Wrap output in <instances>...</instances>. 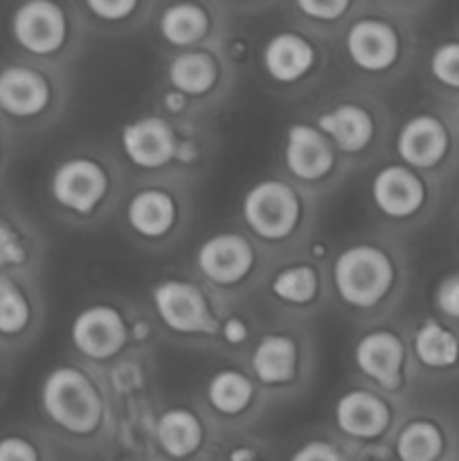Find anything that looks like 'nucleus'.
Segmentation results:
<instances>
[{
	"label": "nucleus",
	"mask_w": 459,
	"mask_h": 461,
	"mask_svg": "<svg viewBox=\"0 0 459 461\" xmlns=\"http://www.w3.org/2000/svg\"><path fill=\"white\" fill-rule=\"evenodd\" d=\"M40 410L50 423L70 435H90L102 426L104 399L88 374L54 367L40 383Z\"/></svg>",
	"instance_id": "f257e3e1"
},
{
	"label": "nucleus",
	"mask_w": 459,
	"mask_h": 461,
	"mask_svg": "<svg viewBox=\"0 0 459 461\" xmlns=\"http://www.w3.org/2000/svg\"><path fill=\"white\" fill-rule=\"evenodd\" d=\"M166 77L174 90L183 93L184 97H201L214 88L216 79H219V66H216L214 57L207 52H198V50H189V52L176 54L166 68Z\"/></svg>",
	"instance_id": "4be33fe9"
},
{
	"label": "nucleus",
	"mask_w": 459,
	"mask_h": 461,
	"mask_svg": "<svg viewBox=\"0 0 459 461\" xmlns=\"http://www.w3.org/2000/svg\"><path fill=\"white\" fill-rule=\"evenodd\" d=\"M70 340L86 358L111 360L129 342V327L115 306L93 304L72 320Z\"/></svg>",
	"instance_id": "6e6552de"
},
{
	"label": "nucleus",
	"mask_w": 459,
	"mask_h": 461,
	"mask_svg": "<svg viewBox=\"0 0 459 461\" xmlns=\"http://www.w3.org/2000/svg\"><path fill=\"white\" fill-rule=\"evenodd\" d=\"M291 461H345L338 453L336 446L328 441H309L292 453Z\"/></svg>",
	"instance_id": "f704fd0d"
},
{
	"label": "nucleus",
	"mask_w": 459,
	"mask_h": 461,
	"mask_svg": "<svg viewBox=\"0 0 459 461\" xmlns=\"http://www.w3.org/2000/svg\"><path fill=\"white\" fill-rule=\"evenodd\" d=\"M270 293L279 302L291 306H306L320 293L318 270L309 264H292L279 270L270 282Z\"/></svg>",
	"instance_id": "bb28decb"
},
{
	"label": "nucleus",
	"mask_w": 459,
	"mask_h": 461,
	"mask_svg": "<svg viewBox=\"0 0 459 461\" xmlns=\"http://www.w3.org/2000/svg\"><path fill=\"white\" fill-rule=\"evenodd\" d=\"M220 331H223V338L230 345H241L248 338V327L241 318H228L220 324Z\"/></svg>",
	"instance_id": "c9c22d12"
},
{
	"label": "nucleus",
	"mask_w": 459,
	"mask_h": 461,
	"mask_svg": "<svg viewBox=\"0 0 459 461\" xmlns=\"http://www.w3.org/2000/svg\"><path fill=\"white\" fill-rule=\"evenodd\" d=\"M178 207L171 194L162 189H140L126 205V221L130 230L144 239H160L174 230Z\"/></svg>",
	"instance_id": "6ab92c4d"
},
{
	"label": "nucleus",
	"mask_w": 459,
	"mask_h": 461,
	"mask_svg": "<svg viewBox=\"0 0 459 461\" xmlns=\"http://www.w3.org/2000/svg\"><path fill=\"white\" fill-rule=\"evenodd\" d=\"M255 399V385L246 374L237 369H220L207 383V401L212 410L225 417H237L246 412Z\"/></svg>",
	"instance_id": "b1692460"
},
{
	"label": "nucleus",
	"mask_w": 459,
	"mask_h": 461,
	"mask_svg": "<svg viewBox=\"0 0 459 461\" xmlns=\"http://www.w3.org/2000/svg\"><path fill=\"white\" fill-rule=\"evenodd\" d=\"M108 174L90 158H70L54 169L50 196L72 214H90L106 198Z\"/></svg>",
	"instance_id": "423d86ee"
},
{
	"label": "nucleus",
	"mask_w": 459,
	"mask_h": 461,
	"mask_svg": "<svg viewBox=\"0 0 459 461\" xmlns=\"http://www.w3.org/2000/svg\"><path fill=\"white\" fill-rule=\"evenodd\" d=\"M372 201L390 219L414 216L426 203V185L405 165H387L374 176Z\"/></svg>",
	"instance_id": "ddd939ff"
},
{
	"label": "nucleus",
	"mask_w": 459,
	"mask_h": 461,
	"mask_svg": "<svg viewBox=\"0 0 459 461\" xmlns=\"http://www.w3.org/2000/svg\"><path fill=\"white\" fill-rule=\"evenodd\" d=\"M196 266L207 282L216 286H237L255 266V250L241 234L220 232L202 241L196 252Z\"/></svg>",
	"instance_id": "1a4fd4ad"
},
{
	"label": "nucleus",
	"mask_w": 459,
	"mask_h": 461,
	"mask_svg": "<svg viewBox=\"0 0 459 461\" xmlns=\"http://www.w3.org/2000/svg\"><path fill=\"white\" fill-rule=\"evenodd\" d=\"M414 354L428 369H448L459 360V340L453 331L428 320L414 333Z\"/></svg>",
	"instance_id": "a878e982"
},
{
	"label": "nucleus",
	"mask_w": 459,
	"mask_h": 461,
	"mask_svg": "<svg viewBox=\"0 0 459 461\" xmlns=\"http://www.w3.org/2000/svg\"><path fill=\"white\" fill-rule=\"evenodd\" d=\"M88 12H93L99 21L117 23L129 18L138 9L135 0H88L86 3Z\"/></svg>",
	"instance_id": "473e14b6"
},
{
	"label": "nucleus",
	"mask_w": 459,
	"mask_h": 461,
	"mask_svg": "<svg viewBox=\"0 0 459 461\" xmlns=\"http://www.w3.org/2000/svg\"><path fill=\"white\" fill-rule=\"evenodd\" d=\"M356 367L363 376L381 385L382 390H399L403 381L405 347L392 331H372L363 336L354 351Z\"/></svg>",
	"instance_id": "f8f14e48"
},
{
	"label": "nucleus",
	"mask_w": 459,
	"mask_h": 461,
	"mask_svg": "<svg viewBox=\"0 0 459 461\" xmlns=\"http://www.w3.org/2000/svg\"><path fill=\"white\" fill-rule=\"evenodd\" d=\"M70 23L61 5L50 0H27L9 16V36L18 50L32 57H52L68 43Z\"/></svg>",
	"instance_id": "20e7f679"
},
{
	"label": "nucleus",
	"mask_w": 459,
	"mask_h": 461,
	"mask_svg": "<svg viewBox=\"0 0 459 461\" xmlns=\"http://www.w3.org/2000/svg\"><path fill=\"white\" fill-rule=\"evenodd\" d=\"M351 63L364 72H385L396 63L400 41L394 27L381 18H360L345 39Z\"/></svg>",
	"instance_id": "9b49d317"
},
{
	"label": "nucleus",
	"mask_w": 459,
	"mask_h": 461,
	"mask_svg": "<svg viewBox=\"0 0 459 461\" xmlns=\"http://www.w3.org/2000/svg\"><path fill=\"white\" fill-rule=\"evenodd\" d=\"M30 261V243L16 223L0 214V275H12Z\"/></svg>",
	"instance_id": "c85d7f7f"
},
{
	"label": "nucleus",
	"mask_w": 459,
	"mask_h": 461,
	"mask_svg": "<svg viewBox=\"0 0 459 461\" xmlns=\"http://www.w3.org/2000/svg\"><path fill=\"white\" fill-rule=\"evenodd\" d=\"M284 162L295 178L315 183L336 165L333 144L310 124H292L284 142Z\"/></svg>",
	"instance_id": "4468645a"
},
{
	"label": "nucleus",
	"mask_w": 459,
	"mask_h": 461,
	"mask_svg": "<svg viewBox=\"0 0 459 461\" xmlns=\"http://www.w3.org/2000/svg\"><path fill=\"white\" fill-rule=\"evenodd\" d=\"M457 115H459V106H457Z\"/></svg>",
	"instance_id": "4c0bfd02"
},
{
	"label": "nucleus",
	"mask_w": 459,
	"mask_h": 461,
	"mask_svg": "<svg viewBox=\"0 0 459 461\" xmlns=\"http://www.w3.org/2000/svg\"><path fill=\"white\" fill-rule=\"evenodd\" d=\"M153 306L166 329L180 336H210L216 320L201 288L183 279H165L153 286Z\"/></svg>",
	"instance_id": "39448f33"
},
{
	"label": "nucleus",
	"mask_w": 459,
	"mask_h": 461,
	"mask_svg": "<svg viewBox=\"0 0 459 461\" xmlns=\"http://www.w3.org/2000/svg\"><path fill=\"white\" fill-rule=\"evenodd\" d=\"M162 106H165L169 113H180L184 111V106H187V97H184L183 93H178V90H169V93L162 97Z\"/></svg>",
	"instance_id": "e433bc0d"
},
{
	"label": "nucleus",
	"mask_w": 459,
	"mask_h": 461,
	"mask_svg": "<svg viewBox=\"0 0 459 461\" xmlns=\"http://www.w3.org/2000/svg\"><path fill=\"white\" fill-rule=\"evenodd\" d=\"M34 320L25 288L14 275H0V340H18Z\"/></svg>",
	"instance_id": "393cba45"
},
{
	"label": "nucleus",
	"mask_w": 459,
	"mask_h": 461,
	"mask_svg": "<svg viewBox=\"0 0 459 461\" xmlns=\"http://www.w3.org/2000/svg\"><path fill=\"white\" fill-rule=\"evenodd\" d=\"M243 221L264 241H284L297 230L302 203L284 180H261L243 196Z\"/></svg>",
	"instance_id": "7ed1b4c3"
},
{
	"label": "nucleus",
	"mask_w": 459,
	"mask_h": 461,
	"mask_svg": "<svg viewBox=\"0 0 459 461\" xmlns=\"http://www.w3.org/2000/svg\"><path fill=\"white\" fill-rule=\"evenodd\" d=\"M430 72L439 84L459 88V43H444L432 52Z\"/></svg>",
	"instance_id": "c756f323"
},
{
	"label": "nucleus",
	"mask_w": 459,
	"mask_h": 461,
	"mask_svg": "<svg viewBox=\"0 0 459 461\" xmlns=\"http://www.w3.org/2000/svg\"><path fill=\"white\" fill-rule=\"evenodd\" d=\"M333 284L345 304L354 309H372L392 291L394 264L381 248L358 243L338 255L333 264Z\"/></svg>",
	"instance_id": "f03ea898"
},
{
	"label": "nucleus",
	"mask_w": 459,
	"mask_h": 461,
	"mask_svg": "<svg viewBox=\"0 0 459 461\" xmlns=\"http://www.w3.org/2000/svg\"><path fill=\"white\" fill-rule=\"evenodd\" d=\"M156 439L162 453L171 459H187L201 448L202 423L192 410L171 408L156 423Z\"/></svg>",
	"instance_id": "412c9836"
},
{
	"label": "nucleus",
	"mask_w": 459,
	"mask_h": 461,
	"mask_svg": "<svg viewBox=\"0 0 459 461\" xmlns=\"http://www.w3.org/2000/svg\"><path fill=\"white\" fill-rule=\"evenodd\" d=\"M297 345L282 333H268L252 351V372L264 385H284L297 374Z\"/></svg>",
	"instance_id": "aec40b11"
},
{
	"label": "nucleus",
	"mask_w": 459,
	"mask_h": 461,
	"mask_svg": "<svg viewBox=\"0 0 459 461\" xmlns=\"http://www.w3.org/2000/svg\"><path fill=\"white\" fill-rule=\"evenodd\" d=\"M399 461H436L444 450V435L430 421H412L396 437Z\"/></svg>",
	"instance_id": "cd10ccee"
},
{
	"label": "nucleus",
	"mask_w": 459,
	"mask_h": 461,
	"mask_svg": "<svg viewBox=\"0 0 459 461\" xmlns=\"http://www.w3.org/2000/svg\"><path fill=\"white\" fill-rule=\"evenodd\" d=\"M122 151L140 169H160L178 153V138L162 117H140L122 131Z\"/></svg>",
	"instance_id": "9d476101"
},
{
	"label": "nucleus",
	"mask_w": 459,
	"mask_h": 461,
	"mask_svg": "<svg viewBox=\"0 0 459 461\" xmlns=\"http://www.w3.org/2000/svg\"><path fill=\"white\" fill-rule=\"evenodd\" d=\"M210 32V16L196 3L169 5L160 14V34L176 48H189L202 41Z\"/></svg>",
	"instance_id": "5701e85b"
},
{
	"label": "nucleus",
	"mask_w": 459,
	"mask_h": 461,
	"mask_svg": "<svg viewBox=\"0 0 459 461\" xmlns=\"http://www.w3.org/2000/svg\"><path fill=\"white\" fill-rule=\"evenodd\" d=\"M351 5L346 0H300L297 9L313 21L333 23L349 12Z\"/></svg>",
	"instance_id": "7c9ffc66"
},
{
	"label": "nucleus",
	"mask_w": 459,
	"mask_h": 461,
	"mask_svg": "<svg viewBox=\"0 0 459 461\" xmlns=\"http://www.w3.org/2000/svg\"><path fill=\"white\" fill-rule=\"evenodd\" d=\"M435 302L439 311L448 318L459 320V273L448 275L444 282L439 284L435 293Z\"/></svg>",
	"instance_id": "72a5a7b5"
},
{
	"label": "nucleus",
	"mask_w": 459,
	"mask_h": 461,
	"mask_svg": "<svg viewBox=\"0 0 459 461\" xmlns=\"http://www.w3.org/2000/svg\"><path fill=\"white\" fill-rule=\"evenodd\" d=\"M448 131L436 117H410L396 135V153L410 169H432L448 153Z\"/></svg>",
	"instance_id": "2eb2a0df"
},
{
	"label": "nucleus",
	"mask_w": 459,
	"mask_h": 461,
	"mask_svg": "<svg viewBox=\"0 0 459 461\" xmlns=\"http://www.w3.org/2000/svg\"><path fill=\"white\" fill-rule=\"evenodd\" d=\"M0 461H40V453L32 439L22 435L0 437Z\"/></svg>",
	"instance_id": "2f4dec72"
},
{
	"label": "nucleus",
	"mask_w": 459,
	"mask_h": 461,
	"mask_svg": "<svg viewBox=\"0 0 459 461\" xmlns=\"http://www.w3.org/2000/svg\"><path fill=\"white\" fill-rule=\"evenodd\" d=\"M318 54L313 43L297 32H277L261 50L266 75L277 84H297L315 68Z\"/></svg>",
	"instance_id": "dca6fc26"
},
{
	"label": "nucleus",
	"mask_w": 459,
	"mask_h": 461,
	"mask_svg": "<svg viewBox=\"0 0 459 461\" xmlns=\"http://www.w3.org/2000/svg\"><path fill=\"white\" fill-rule=\"evenodd\" d=\"M392 412L381 396L367 390H351L336 403V423L346 437L376 439L390 428Z\"/></svg>",
	"instance_id": "f3484780"
},
{
	"label": "nucleus",
	"mask_w": 459,
	"mask_h": 461,
	"mask_svg": "<svg viewBox=\"0 0 459 461\" xmlns=\"http://www.w3.org/2000/svg\"><path fill=\"white\" fill-rule=\"evenodd\" d=\"M315 129L342 153H360L372 144L376 126L367 108L358 104H340L322 113L315 122Z\"/></svg>",
	"instance_id": "a211bd4d"
},
{
	"label": "nucleus",
	"mask_w": 459,
	"mask_h": 461,
	"mask_svg": "<svg viewBox=\"0 0 459 461\" xmlns=\"http://www.w3.org/2000/svg\"><path fill=\"white\" fill-rule=\"evenodd\" d=\"M52 104V84L48 77L27 63H7L0 68V115L12 122H32Z\"/></svg>",
	"instance_id": "0eeeda50"
}]
</instances>
